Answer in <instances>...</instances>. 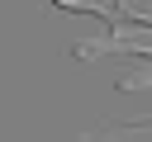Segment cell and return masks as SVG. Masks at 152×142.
<instances>
[{
    "mask_svg": "<svg viewBox=\"0 0 152 142\" xmlns=\"http://www.w3.org/2000/svg\"><path fill=\"white\" fill-rule=\"evenodd\" d=\"M57 9H76V14H104V0H52Z\"/></svg>",
    "mask_w": 152,
    "mask_h": 142,
    "instance_id": "obj_1",
    "label": "cell"
}]
</instances>
